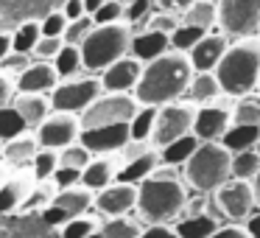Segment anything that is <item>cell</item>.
I'll list each match as a JSON object with an SVG mask.
<instances>
[{"label": "cell", "instance_id": "12", "mask_svg": "<svg viewBox=\"0 0 260 238\" xmlns=\"http://www.w3.org/2000/svg\"><path fill=\"white\" fill-rule=\"evenodd\" d=\"M215 204H218V210H221V216H224V219H230V221H246L249 213L257 207L252 182L230 176V180H226L224 185L215 191Z\"/></svg>", "mask_w": 260, "mask_h": 238}, {"label": "cell", "instance_id": "17", "mask_svg": "<svg viewBox=\"0 0 260 238\" xmlns=\"http://www.w3.org/2000/svg\"><path fill=\"white\" fill-rule=\"evenodd\" d=\"M59 81H62L59 70L53 68V62H45V59H34L28 68L14 76L17 93H45V96H51Z\"/></svg>", "mask_w": 260, "mask_h": 238}, {"label": "cell", "instance_id": "32", "mask_svg": "<svg viewBox=\"0 0 260 238\" xmlns=\"http://www.w3.org/2000/svg\"><path fill=\"white\" fill-rule=\"evenodd\" d=\"M12 40H14V51H17V53H28V56H34L37 42L42 40L40 20H28V23H20V28L12 34Z\"/></svg>", "mask_w": 260, "mask_h": 238}, {"label": "cell", "instance_id": "3", "mask_svg": "<svg viewBox=\"0 0 260 238\" xmlns=\"http://www.w3.org/2000/svg\"><path fill=\"white\" fill-rule=\"evenodd\" d=\"M215 76L221 81V90L230 98H241L254 93L260 84V37H243L230 42L226 53L221 56Z\"/></svg>", "mask_w": 260, "mask_h": 238}, {"label": "cell", "instance_id": "40", "mask_svg": "<svg viewBox=\"0 0 260 238\" xmlns=\"http://www.w3.org/2000/svg\"><path fill=\"white\" fill-rule=\"evenodd\" d=\"M207 34L204 28H199V25H187V23H179L176 25V31L171 34V48L174 51H182V53H187L193 45H196L202 37Z\"/></svg>", "mask_w": 260, "mask_h": 238}, {"label": "cell", "instance_id": "38", "mask_svg": "<svg viewBox=\"0 0 260 238\" xmlns=\"http://www.w3.org/2000/svg\"><path fill=\"white\" fill-rule=\"evenodd\" d=\"M101 232L107 238H140L143 227L140 221L129 219V216H115V219H107L101 224Z\"/></svg>", "mask_w": 260, "mask_h": 238}, {"label": "cell", "instance_id": "37", "mask_svg": "<svg viewBox=\"0 0 260 238\" xmlns=\"http://www.w3.org/2000/svg\"><path fill=\"white\" fill-rule=\"evenodd\" d=\"M157 9V0H126V14L123 23L132 25V31H143L148 23V17Z\"/></svg>", "mask_w": 260, "mask_h": 238}, {"label": "cell", "instance_id": "49", "mask_svg": "<svg viewBox=\"0 0 260 238\" xmlns=\"http://www.w3.org/2000/svg\"><path fill=\"white\" fill-rule=\"evenodd\" d=\"M53 185L62 191V188H73V185H79L81 182V171H76V168H64V165H59V171L53 174Z\"/></svg>", "mask_w": 260, "mask_h": 238}, {"label": "cell", "instance_id": "2", "mask_svg": "<svg viewBox=\"0 0 260 238\" xmlns=\"http://www.w3.org/2000/svg\"><path fill=\"white\" fill-rule=\"evenodd\" d=\"M137 213L146 224H171L182 216L187 204V185L171 171V165L157 168L137 185Z\"/></svg>", "mask_w": 260, "mask_h": 238}, {"label": "cell", "instance_id": "10", "mask_svg": "<svg viewBox=\"0 0 260 238\" xmlns=\"http://www.w3.org/2000/svg\"><path fill=\"white\" fill-rule=\"evenodd\" d=\"M92 204H95V193L90 188H84V185L62 188V191H56L53 202L42 210V219L53 227H62L70 219H76V216H84Z\"/></svg>", "mask_w": 260, "mask_h": 238}, {"label": "cell", "instance_id": "8", "mask_svg": "<svg viewBox=\"0 0 260 238\" xmlns=\"http://www.w3.org/2000/svg\"><path fill=\"white\" fill-rule=\"evenodd\" d=\"M137 109H140V101L135 98V93H104L95 104H90L81 112V126L92 129V126L129 124Z\"/></svg>", "mask_w": 260, "mask_h": 238}, {"label": "cell", "instance_id": "5", "mask_svg": "<svg viewBox=\"0 0 260 238\" xmlns=\"http://www.w3.org/2000/svg\"><path fill=\"white\" fill-rule=\"evenodd\" d=\"M132 31L129 23H107V25H95L90 31L84 42H81V59H84V70L87 73H101L109 65H115L118 59L132 53Z\"/></svg>", "mask_w": 260, "mask_h": 238}, {"label": "cell", "instance_id": "52", "mask_svg": "<svg viewBox=\"0 0 260 238\" xmlns=\"http://www.w3.org/2000/svg\"><path fill=\"white\" fill-rule=\"evenodd\" d=\"M210 238H252V235H249L246 227H241V224H224V227H218Z\"/></svg>", "mask_w": 260, "mask_h": 238}, {"label": "cell", "instance_id": "1", "mask_svg": "<svg viewBox=\"0 0 260 238\" xmlns=\"http://www.w3.org/2000/svg\"><path fill=\"white\" fill-rule=\"evenodd\" d=\"M190 56L182 51H168L165 56L143 65V76L135 87V98L140 107H165L171 101H179L187 93L193 79Z\"/></svg>", "mask_w": 260, "mask_h": 238}, {"label": "cell", "instance_id": "4", "mask_svg": "<svg viewBox=\"0 0 260 238\" xmlns=\"http://www.w3.org/2000/svg\"><path fill=\"white\" fill-rule=\"evenodd\" d=\"M185 182L199 193H215L232 176V152L221 140H202L185 165Z\"/></svg>", "mask_w": 260, "mask_h": 238}, {"label": "cell", "instance_id": "27", "mask_svg": "<svg viewBox=\"0 0 260 238\" xmlns=\"http://www.w3.org/2000/svg\"><path fill=\"white\" fill-rule=\"evenodd\" d=\"M176 232L179 238H210L215 230L221 227V221L213 213H199V216H185V219H176Z\"/></svg>", "mask_w": 260, "mask_h": 238}, {"label": "cell", "instance_id": "57", "mask_svg": "<svg viewBox=\"0 0 260 238\" xmlns=\"http://www.w3.org/2000/svg\"><path fill=\"white\" fill-rule=\"evenodd\" d=\"M104 3H107V0H84V9H87V14H95L98 9L104 6Z\"/></svg>", "mask_w": 260, "mask_h": 238}, {"label": "cell", "instance_id": "21", "mask_svg": "<svg viewBox=\"0 0 260 238\" xmlns=\"http://www.w3.org/2000/svg\"><path fill=\"white\" fill-rule=\"evenodd\" d=\"M12 104H14V109L23 115V121L28 124L31 132H34L37 126H40L42 121L53 112L51 96H45V93H14Z\"/></svg>", "mask_w": 260, "mask_h": 238}, {"label": "cell", "instance_id": "24", "mask_svg": "<svg viewBox=\"0 0 260 238\" xmlns=\"http://www.w3.org/2000/svg\"><path fill=\"white\" fill-rule=\"evenodd\" d=\"M115 176H118V163H115L109 154H101V157H92L90 163H87V168L81 171L79 185H84V188H90L92 193H98L107 185H112Z\"/></svg>", "mask_w": 260, "mask_h": 238}, {"label": "cell", "instance_id": "7", "mask_svg": "<svg viewBox=\"0 0 260 238\" xmlns=\"http://www.w3.org/2000/svg\"><path fill=\"white\" fill-rule=\"evenodd\" d=\"M193 121H196L193 101H171L165 107H157V124H154V132H151V146L165 148L168 143L190 135Z\"/></svg>", "mask_w": 260, "mask_h": 238}, {"label": "cell", "instance_id": "28", "mask_svg": "<svg viewBox=\"0 0 260 238\" xmlns=\"http://www.w3.org/2000/svg\"><path fill=\"white\" fill-rule=\"evenodd\" d=\"M199 143L202 140L190 132V135H185V137H179V140L168 143L165 148H159V160H162V165H171V168H174V165H185L187 160L193 157V152L199 148Z\"/></svg>", "mask_w": 260, "mask_h": 238}, {"label": "cell", "instance_id": "26", "mask_svg": "<svg viewBox=\"0 0 260 238\" xmlns=\"http://www.w3.org/2000/svg\"><path fill=\"white\" fill-rule=\"evenodd\" d=\"M179 17L187 25H199L204 31H215V25H218V0H193Z\"/></svg>", "mask_w": 260, "mask_h": 238}, {"label": "cell", "instance_id": "53", "mask_svg": "<svg viewBox=\"0 0 260 238\" xmlns=\"http://www.w3.org/2000/svg\"><path fill=\"white\" fill-rule=\"evenodd\" d=\"M62 12H64V17H68V20H79V17H84V14H87L84 0H64Z\"/></svg>", "mask_w": 260, "mask_h": 238}, {"label": "cell", "instance_id": "60", "mask_svg": "<svg viewBox=\"0 0 260 238\" xmlns=\"http://www.w3.org/2000/svg\"><path fill=\"white\" fill-rule=\"evenodd\" d=\"M3 143H6V140H3V137H0V154H3Z\"/></svg>", "mask_w": 260, "mask_h": 238}, {"label": "cell", "instance_id": "50", "mask_svg": "<svg viewBox=\"0 0 260 238\" xmlns=\"http://www.w3.org/2000/svg\"><path fill=\"white\" fill-rule=\"evenodd\" d=\"M140 238H179V232L171 224H148V227H143Z\"/></svg>", "mask_w": 260, "mask_h": 238}, {"label": "cell", "instance_id": "23", "mask_svg": "<svg viewBox=\"0 0 260 238\" xmlns=\"http://www.w3.org/2000/svg\"><path fill=\"white\" fill-rule=\"evenodd\" d=\"M162 165V160H159V148H148V152H143L140 157L135 160H126V163H118V176L115 180L118 182H135V185H140L146 176H151L154 171Z\"/></svg>", "mask_w": 260, "mask_h": 238}, {"label": "cell", "instance_id": "22", "mask_svg": "<svg viewBox=\"0 0 260 238\" xmlns=\"http://www.w3.org/2000/svg\"><path fill=\"white\" fill-rule=\"evenodd\" d=\"M34 176H25V174H14V176H6L0 182V216L6 213H20L25 196L31 193L34 188Z\"/></svg>", "mask_w": 260, "mask_h": 238}, {"label": "cell", "instance_id": "46", "mask_svg": "<svg viewBox=\"0 0 260 238\" xmlns=\"http://www.w3.org/2000/svg\"><path fill=\"white\" fill-rule=\"evenodd\" d=\"M68 23H70V20L64 17V12H62V9H56V12L45 14V17L40 20L42 37H62V40H64V31H68Z\"/></svg>", "mask_w": 260, "mask_h": 238}, {"label": "cell", "instance_id": "34", "mask_svg": "<svg viewBox=\"0 0 260 238\" xmlns=\"http://www.w3.org/2000/svg\"><path fill=\"white\" fill-rule=\"evenodd\" d=\"M56 171H59V152L56 148H40L34 163H31V176L37 182H51Z\"/></svg>", "mask_w": 260, "mask_h": 238}, {"label": "cell", "instance_id": "31", "mask_svg": "<svg viewBox=\"0 0 260 238\" xmlns=\"http://www.w3.org/2000/svg\"><path fill=\"white\" fill-rule=\"evenodd\" d=\"M53 68L59 70V76H62V79H73L76 73H81V70H84L81 48L79 45H68V42H64L62 51H59L56 59H53Z\"/></svg>", "mask_w": 260, "mask_h": 238}, {"label": "cell", "instance_id": "20", "mask_svg": "<svg viewBox=\"0 0 260 238\" xmlns=\"http://www.w3.org/2000/svg\"><path fill=\"white\" fill-rule=\"evenodd\" d=\"M40 140H37V135H20V137H12V140L3 143V154H0V160L9 165V168L14 171H23V168H31V163H34L37 152H40Z\"/></svg>", "mask_w": 260, "mask_h": 238}, {"label": "cell", "instance_id": "15", "mask_svg": "<svg viewBox=\"0 0 260 238\" xmlns=\"http://www.w3.org/2000/svg\"><path fill=\"white\" fill-rule=\"evenodd\" d=\"M79 140L84 143L92 154H118L120 148L132 140V132H129V124L92 126V129H81Z\"/></svg>", "mask_w": 260, "mask_h": 238}, {"label": "cell", "instance_id": "11", "mask_svg": "<svg viewBox=\"0 0 260 238\" xmlns=\"http://www.w3.org/2000/svg\"><path fill=\"white\" fill-rule=\"evenodd\" d=\"M81 129H84V126H81V115H73V112H51L34 129V135H37V140H40L42 148H56V152H62V148L79 143Z\"/></svg>", "mask_w": 260, "mask_h": 238}, {"label": "cell", "instance_id": "18", "mask_svg": "<svg viewBox=\"0 0 260 238\" xmlns=\"http://www.w3.org/2000/svg\"><path fill=\"white\" fill-rule=\"evenodd\" d=\"M226 48H230V37H226L224 31H207V34L187 51L193 70H215L221 62V56L226 53Z\"/></svg>", "mask_w": 260, "mask_h": 238}, {"label": "cell", "instance_id": "29", "mask_svg": "<svg viewBox=\"0 0 260 238\" xmlns=\"http://www.w3.org/2000/svg\"><path fill=\"white\" fill-rule=\"evenodd\" d=\"M257 140H260V126H246V124H232L230 129H226V135L221 137V143H224L232 154L254 148Z\"/></svg>", "mask_w": 260, "mask_h": 238}, {"label": "cell", "instance_id": "44", "mask_svg": "<svg viewBox=\"0 0 260 238\" xmlns=\"http://www.w3.org/2000/svg\"><path fill=\"white\" fill-rule=\"evenodd\" d=\"M182 23V17L176 12H165V9H154V14L148 17L146 28H154V31H162V34H174L176 25Z\"/></svg>", "mask_w": 260, "mask_h": 238}, {"label": "cell", "instance_id": "42", "mask_svg": "<svg viewBox=\"0 0 260 238\" xmlns=\"http://www.w3.org/2000/svg\"><path fill=\"white\" fill-rule=\"evenodd\" d=\"M98 227H101V221L92 219V216H76L68 224H62V238H90Z\"/></svg>", "mask_w": 260, "mask_h": 238}, {"label": "cell", "instance_id": "35", "mask_svg": "<svg viewBox=\"0 0 260 238\" xmlns=\"http://www.w3.org/2000/svg\"><path fill=\"white\" fill-rule=\"evenodd\" d=\"M260 171V154L257 148H246V152L232 154V176L235 180H249L252 182Z\"/></svg>", "mask_w": 260, "mask_h": 238}, {"label": "cell", "instance_id": "43", "mask_svg": "<svg viewBox=\"0 0 260 238\" xmlns=\"http://www.w3.org/2000/svg\"><path fill=\"white\" fill-rule=\"evenodd\" d=\"M92 28H95L92 14H84V17H79V20H70L68 31H64V42H68V45H81V42L90 37Z\"/></svg>", "mask_w": 260, "mask_h": 238}, {"label": "cell", "instance_id": "64", "mask_svg": "<svg viewBox=\"0 0 260 238\" xmlns=\"http://www.w3.org/2000/svg\"><path fill=\"white\" fill-rule=\"evenodd\" d=\"M120 3H126V0H120Z\"/></svg>", "mask_w": 260, "mask_h": 238}, {"label": "cell", "instance_id": "6", "mask_svg": "<svg viewBox=\"0 0 260 238\" xmlns=\"http://www.w3.org/2000/svg\"><path fill=\"white\" fill-rule=\"evenodd\" d=\"M104 96L101 76H73V79H62L51 93V107L53 112H73L81 115L90 104H95Z\"/></svg>", "mask_w": 260, "mask_h": 238}, {"label": "cell", "instance_id": "47", "mask_svg": "<svg viewBox=\"0 0 260 238\" xmlns=\"http://www.w3.org/2000/svg\"><path fill=\"white\" fill-rule=\"evenodd\" d=\"M62 45H64L62 37H42V40L37 42L34 59H45V62H53V59H56V53L62 51Z\"/></svg>", "mask_w": 260, "mask_h": 238}, {"label": "cell", "instance_id": "25", "mask_svg": "<svg viewBox=\"0 0 260 238\" xmlns=\"http://www.w3.org/2000/svg\"><path fill=\"white\" fill-rule=\"evenodd\" d=\"M185 96L190 98L193 104H210V101H215L218 96H224L215 70H196L193 79H190V84H187Z\"/></svg>", "mask_w": 260, "mask_h": 238}, {"label": "cell", "instance_id": "58", "mask_svg": "<svg viewBox=\"0 0 260 238\" xmlns=\"http://www.w3.org/2000/svg\"><path fill=\"white\" fill-rule=\"evenodd\" d=\"M252 188H254V202H257V207H260V171H257V176L252 180Z\"/></svg>", "mask_w": 260, "mask_h": 238}, {"label": "cell", "instance_id": "48", "mask_svg": "<svg viewBox=\"0 0 260 238\" xmlns=\"http://www.w3.org/2000/svg\"><path fill=\"white\" fill-rule=\"evenodd\" d=\"M31 62H34V59H31L28 53H17V51H12L6 59H3V62H0V70H3V73H9V76H12V73L17 76L20 70H25Z\"/></svg>", "mask_w": 260, "mask_h": 238}, {"label": "cell", "instance_id": "30", "mask_svg": "<svg viewBox=\"0 0 260 238\" xmlns=\"http://www.w3.org/2000/svg\"><path fill=\"white\" fill-rule=\"evenodd\" d=\"M232 124L260 126V93L257 90L235 98V104H232Z\"/></svg>", "mask_w": 260, "mask_h": 238}, {"label": "cell", "instance_id": "45", "mask_svg": "<svg viewBox=\"0 0 260 238\" xmlns=\"http://www.w3.org/2000/svg\"><path fill=\"white\" fill-rule=\"evenodd\" d=\"M123 14H126V3H120V0H107V3L92 14V20H95V25L123 23Z\"/></svg>", "mask_w": 260, "mask_h": 238}, {"label": "cell", "instance_id": "41", "mask_svg": "<svg viewBox=\"0 0 260 238\" xmlns=\"http://www.w3.org/2000/svg\"><path fill=\"white\" fill-rule=\"evenodd\" d=\"M95 157V154L90 152V148L84 146V143H73V146H68V148H62L59 152V165H64V168H76V171H84L87 168V163Z\"/></svg>", "mask_w": 260, "mask_h": 238}, {"label": "cell", "instance_id": "36", "mask_svg": "<svg viewBox=\"0 0 260 238\" xmlns=\"http://www.w3.org/2000/svg\"><path fill=\"white\" fill-rule=\"evenodd\" d=\"M154 124H157V107H140V109L135 112V118L129 121L132 140H146V143H151Z\"/></svg>", "mask_w": 260, "mask_h": 238}, {"label": "cell", "instance_id": "33", "mask_svg": "<svg viewBox=\"0 0 260 238\" xmlns=\"http://www.w3.org/2000/svg\"><path fill=\"white\" fill-rule=\"evenodd\" d=\"M56 191H59V188L53 185V182H34V188H31V193L25 196L20 213H34V210H37V213H42V210L53 202Z\"/></svg>", "mask_w": 260, "mask_h": 238}, {"label": "cell", "instance_id": "62", "mask_svg": "<svg viewBox=\"0 0 260 238\" xmlns=\"http://www.w3.org/2000/svg\"><path fill=\"white\" fill-rule=\"evenodd\" d=\"M3 180H6V176H3V174H0V182H3Z\"/></svg>", "mask_w": 260, "mask_h": 238}, {"label": "cell", "instance_id": "51", "mask_svg": "<svg viewBox=\"0 0 260 238\" xmlns=\"http://www.w3.org/2000/svg\"><path fill=\"white\" fill-rule=\"evenodd\" d=\"M14 93H17V87H14V76L3 73L0 70V107H9L14 98Z\"/></svg>", "mask_w": 260, "mask_h": 238}, {"label": "cell", "instance_id": "63", "mask_svg": "<svg viewBox=\"0 0 260 238\" xmlns=\"http://www.w3.org/2000/svg\"><path fill=\"white\" fill-rule=\"evenodd\" d=\"M257 93H260V84H257Z\"/></svg>", "mask_w": 260, "mask_h": 238}, {"label": "cell", "instance_id": "59", "mask_svg": "<svg viewBox=\"0 0 260 238\" xmlns=\"http://www.w3.org/2000/svg\"><path fill=\"white\" fill-rule=\"evenodd\" d=\"M90 238H107V235H104V232H101V227H98V230H95V232H92V235H90Z\"/></svg>", "mask_w": 260, "mask_h": 238}, {"label": "cell", "instance_id": "19", "mask_svg": "<svg viewBox=\"0 0 260 238\" xmlns=\"http://www.w3.org/2000/svg\"><path fill=\"white\" fill-rule=\"evenodd\" d=\"M168 51H174L171 48V34H162V31H154V28H143V31H135V37H132V56H137L143 65L165 56Z\"/></svg>", "mask_w": 260, "mask_h": 238}, {"label": "cell", "instance_id": "14", "mask_svg": "<svg viewBox=\"0 0 260 238\" xmlns=\"http://www.w3.org/2000/svg\"><path fill=\"white\" fill-rule=\"evenodd\" d=\"M137 185L135 182H118L107 185L104 191L95 193V204L92 207L98 210L107 219H115V216H129L132 210H137Z\"/></svg>", "mask_w": 260, "mask_h": 238}, {"label": "cell", "instance_id": "55", "mask_svg": "<svg viewBox=\"0 0 260 238\" xmlns=\"http://www.w3.org/2000/svg\"><path fill=\"white\" fill-rule=\"evenodd\" d=\"M243 227H246V232L252 238H260V207H254L252 213H249V219L243 221Z\"/></svg>", "mask_w": 260, "mask_h": 238}, {"label": "cell", "instance_id": "54", "mask_svg": "<svg viewBox=\"0 0 260 238\" xmlns=\"http://www.w3.org/2000/svg\"><path fill=\"white\" fill-rule=\"evenodd\" d=\"M193 0H157V9H165V12H176L182 14L187 6H190Z\"/></svg>", "mask_w": 260, "mask_h": 238}, {"label": "cell", "instance_id": "61", "mask_svg": "<svg viewBox=\"0 0 260 238\" xmlns=\"http://www.w3.org/2000/svg\"><path fill=\"white\" fill-rule=\"evenodd\" d=\"M254 148H257V154H260V140H257V146H254Z\"/></svg>", "mask_w": 260, "mask_h": 238}, {"label": "cell", "instance_id": "39", "mask_svg": "<svg viewBox=\"0 0 260 238\" xmlns=\"http://www.w3.org/2000/svg\"><path fill=\"white\" fill-rule=\"evenodd\" d=\"M28 129V124L23 121V115L14 109V104H9V107H0V137L3 140H12V137H20L25 135Z\"/></svg>", "mask_w": 260, "mask_h": 238}, {"label": "cell", "instance_id": "13", "mask_svg": "<svg viewBox=\"0 0 260 238\" xmlns=\"http://www.w3.org/2000/svg\"><path fill=\"white\" fill-rule=\"evenodd\" d=\"M232 126V107L221 104L218 98L210 104H199L196 107V121H193V135L199 140H221L226 129Z\"/></svg>", "mask_w": 260, "mask_h": 238}, {"label": "cell", "instance_id": "9", "mask_svg": "<svg viewBox=\"0 0 260 238\" xmlns=\"http://www.w3.org/2000/svg\"><path fill=\"white\" fill-rule=\"evenodd\" d=\"M218 31L232 40L260 37V0H218Z\"/></svg>", "mask_w": 260, "mask_h": 238}, {"label": "cell", "instance_id": "56", "mask_svg": "<svg viewBox=\"0 0 260 238\" xmlns=\"http://www.w3.org/2000/svg\"><path fill=\"white\" fill-rule=\"evenodd\" d=\"M14 51V40H12V34L9 31H0V62L9 56V53Z\"/></svg>", "mask_w": 260, "mask_h": 238}, {"label": "cell", "instance_id": "16", "mask_svg": "<svg viewBox=\"0 0 260 238\" xmlns=\"http://www.w3.org/2000/svg\"><path fill=\"white\" fill-rule=\"evenodd\" d=\"M101 84L104 93H135L137 81L143 76V62L137 56H123L115 65H109L107 70H101Z\"/></svg>", "mask_w": 260, "mask_h": 238}]
</instances>
